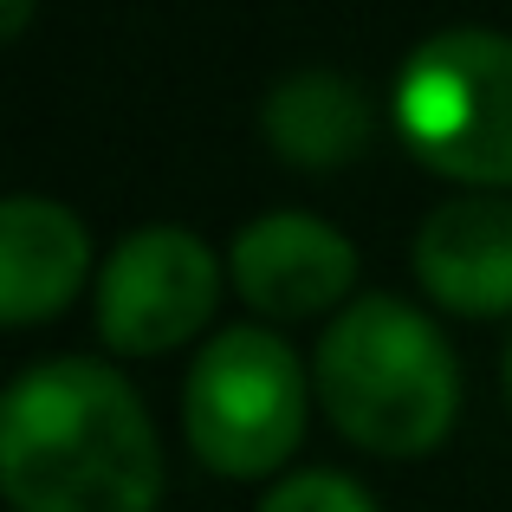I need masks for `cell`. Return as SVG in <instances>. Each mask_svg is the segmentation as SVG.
Returning <instances> with one entry per match:
<instances>
[{"instance_id": "11", "label": "cell", "mask_w": 512, "mask_h": 512, "mask_svg": "<svg viewBox=\"0 0 512 512\" xmlns=\"http://www.w3.org/2000/svg\"><path fill=\"white\" fill-rule=\"evenodd\" d=\"M26 20H33V0H0V33L7 39H20Z\"/></svg>"}, {"instance_id": "9", "label": "cell", "mask_w": 512, "mask_h": 512, "mask_svg": "<svg viewBox=\"0 0 512 512\" xmlns=\"http://www.w3.org/2000/svg\"><path fill=\"white\" fill-rule=\"evenodd\" d=\"M260 137L292 169H344L370 143V98L344 72H292L266 91Z\"/></svg>"}, {"instance_id": "12", "label": "cell", "mask_w": 512, "mask_h": 512, "mask_svg": "<svg viewBox=\"0 0 512 512\" xmlns=\"http://www.w3.org/2000/svg\"><path fill=\"white\" fill-rule=\"evenodd\" d=\"M506 409H512V344H506Z\"/></svg>"}, {"instance_id": "10", "label": "cell", "mask_w": 512, "mask_h": 512, "mask_svg": "<svg viewBox=\"0 0 512 512\" xmlns=\"http://www.w3.org/2000/svg\"><path fill=\"white\" fill-rule=\"evenodd\" d=\"M260 512H376V500L344 474H292L260 500Z\"/></svg>"}, {"instance_id": "6", "label": "cell", "mask_w": 512, "mask_h": 512, "mask_svg": "<svg viewBox=\"0 0 512 512\" xmlns=\"http://www.w3.org/2000/svg\"><path fill=\"white\" fill-rule=\"evenodd\" d=\"M227 266L240 299L260 318H286V325L344 305L357 286V247L312 214H260L253 227H240Z\"/></svg>"}, {"instance_id": "7", "label": "cell", "mask_w": 512, "mask_h": 512, "mask_svg": "<svg viewBox=\"0 0 512 512\" xmlns=\"http://www.w3.org/2000/svg\"><path fill=\"white\" fill-rule=\"evenodd\" d=\"M415 279L435 305L461 318L512 312V201L461 195L415 227Z\"/></svg>"}, {"instance_id": "1", "label": "cell", "mask_w": 512, "mask_h": 512, "mask_svg": "<svg viewBox=\"0 0 512 512\" xmlns=\"http://www.w3.org/2000/svg\"><path fill=\"white\" fill-rule=\"evenodd\" d=\"M0 493L13 512H156L163 441L117 370L59 357L0 402Z\"/></svg>"}, {"instance_id": "2", "label": "cell", "mask_w": 512, "mask_h": 512, "mask_svg": "<svg viewBox=\"0 0 512 512\" xmlns=\"http://www.w3.org/2000/svg\"><path fill=\"white\" fill-rule=\"evenodd\" d=\"M312 389L331 428L383 461L428 454L461 409V370H454L448 338L389 292L344 305L325 325Z\"/></svg>"}, {"instance_id": "5", "label": "cell", "mask_w": 512, "mask_h": 512, "mask_svg": "<svg viewBox=\"0 0 512 512\" xmlns=\"http://www.w3.org/2000/svg\"><path fill=\"white\" fill-rule=\"evenodd\" d=\"M221 266L188 227H143L104 260L98 331L124 357H163L214 318Z\"/></svg>"}, {"instance_id": "8", "label": "cell", "mask_w": 512, "mask_h": 512, "mask_svg": "<svg viewBox=\"0 0 512 512\" xmlns=\"http://www.w3.org/2000/svg\"><path fill=\"white\" fill-rule=\"evenodd\" d=\"M91 240L72 208L46 195H13L0 208V318L7 325H39L72 305L85 286Z\"/></svg>"}, {"instance_id": "4", "label": "cell", "mask_w": 512, "mask_h": 512, "mask_svg": "<svg viewBox=\"0 0 512 512\" xmlns=\"http://www.w3.org/2000/svg\"><path fill=\"white\" fill-rule=\"evenodd\" d=\"M305 409H312L305 363L292 357L286 338L260 325L221 331L195 357L182 389L188 448L227 480H260L286 467L305 441Z\"/></svg>"}, {"instance_id": "3", "label": "cell", "mask_w": 512, "mask_h": 512, "mask_svg": "<svg viewBox=\"0 0 512 512\" xmlns=\"http://www.w3.org/2000/svg\"><path fill=\"white\" fill-rule=\"evenodd\" d=\"M396 130L422 169L512 188V39L487 26L422 39L396 78Z\"/></svg>"}]
</instances>
